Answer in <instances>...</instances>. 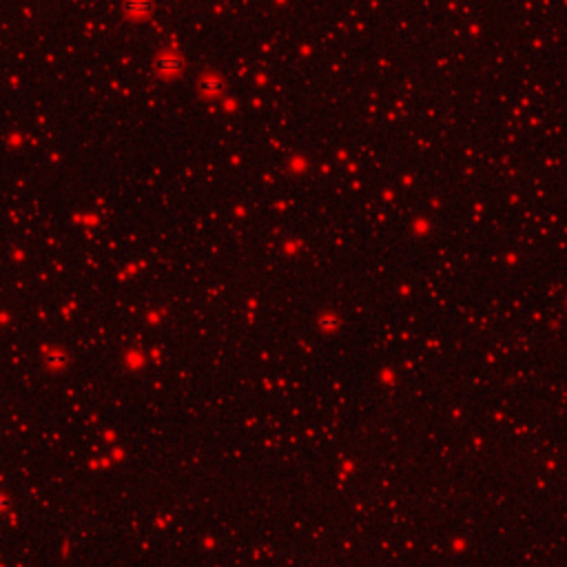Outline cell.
<instances>
[{
  "instance_id": "3",
  "label": "cell",
  "mask_w": 567,
  "mask_h": 567,
  "mask_svg": "<svg viewBox=\"0 0 567 567\" xmlns=\"http://www.w3.org/2000/svg\"><path fill=\"white\" fill-rule=\"evenodd\" d=\"M337 319L335 317H322L319 319V326H324V328H332V326H337Z\"/></svg>"
},
{
  "instance_id": "1",
  "label": "cell",
  "mask_w": 567,
  "mask_h": 567,
  "mask_svg": "<svg viewBox=\"0 0 567 567\" xmlns=\"http://www.w3.org/2000/svg\"><path fill=\"white\" fill-rule=\"evenodd\" d=\"M182 67H184V60H182V56H178V54H166L164 51V54H160L155 58V69L162 73H175Z\"/></svg>"
},
{
  "instance_id": "2",
  "label": "cell",
  "mask_w": 567,
  "mask_h": 567,
  "mask_svg": "<svg viewBox=\"0 0 567 567\" xmlns=\"http://www.w3.org/2000/svg\"><path fill=\"white\" fill-rule=\"evenodd\" d=\"M200 89L206 91V93H217V91L224 89V82L219 80L217 76H202L200 78Z\"/></svg>"
}]
</instances>
